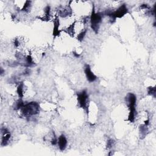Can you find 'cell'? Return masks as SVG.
Returning <instances> with one entry per match:
<instances>
[{
  "instance_id": "1",
  "label": "cell",
  "mask_w": 156,
  "mask_h": 156,
  "mask_svg": "<svg viewBox=\"0 0 156 156\" xmlns=\"http://www.w3.org/2000/svg\"><path fill=\"white\" fill-rule=\"evenodd\" d=\"M126 101L127 103L128 107L129 109V114L127 121H129L130 123H134L136 115L135 105L137 102V98L134 94L129 93L126 96Z\"/></svg>"
},
{
  "instance_id": "2",
  "label": "cell",
  "mask_w": 156,
  "mask_h": 156,
  "mask_svg": "<svg viewBox=\"0 0 156 156\" xmlns=\"http://www.w3.org/2000/svg\"><path fill=\"white\" fill-rule=\"evenodd\" d=\"M21 110L24 116L29 117L39 114L40 111V106L37 103L31 102L24 105Z\"/></svg>"
},
{
  "instance_id": "3",
  "label": "cell",
  "mask_w": 156,
  "mask_h": 156,
  "mask_svg": "<svg viewBox=\"0 0 156 156\" xmlns=\"http://www.w3.org/2000/svg\"><path fill=\"white\" fill-rule=\"evenodd\" d=\"M103 15L101 13H97L94 11V7L93 6V9L92 13L90 17L91 27L95 33H98L100 28V24L102 20Z\"/></svg>"
},
{
  "instance_id": "4",
  "label": "cell",
  "mask_w": 156,
  "mask_h": 156,
  "mask_svg": "<svg viewBox=\"0 0 156 156\" xmlns=\"http://www.w3.org/2000/svg\"><path fill=\"white\" fill-rule=\"evenodd\" d=\"M128 12V9L125 4L122 5L118 9L112 12V11H108L105 12V15L109 16L112 20H115L117 18H122Z\"/></svg>"
},
{
  "instance_id": "5",
  "label": "cell",
  "mask_w": 156,
  "mask_h": 156,
  "mask_svg": "<svg viewBox=\"0 0 156 156\" xmlns=\"http://www.w3.org/2000/svg\"><path fill=\"white\" fill-rule=\"evenodd\" d=\"M88 94L86 90H83L82 92L78 93V101L79 106L83 109H86L87 106Z\"/></svg>"
},
{
  "instance_id": "6",
  "label": "cell",
  "mask_w": 156,
  "mask_h": 156,
  "mask_svg": "<svg viewBox=\"0 0 156 156\" xmlns=\"http://www.w3.org/2000/svg\"><path fill=\"white\" fill-rule=\"evenodd\" d=\"M1 133L2 134V138H1V146H6L7 145L10 138V134L9 130L3 127L1 129Z\"/></svg>"
},
{
  "instance_id": "7",
  "label": "cell",
  "mask_w": 156,
  "mask_h": 156,
  "mask_svg": "<svg viewBox=\"0 0 156 156\" xmlns=\"http://www.w3.org/2000/svg\"><path fill=\"white\" fill-rule=\"evenodd\" d=\"M84 71H85V74L86 76L87 77V80L90 82H94L96 79H97V77L96 76L93 72L91 70L90 67L89 65L86 64L85 65V69H84Z\"/></svg>"
},
{
  "instance_id": "8",
  "label": "cell",
  "mask_w": 156,
  "mask_h": 156,
  "mask_svg": "<svg viewBox=\"0 0 156 156\" xmlns=\"http://www.w3.org/2000/svg\"><path fill=\"white\" fill-rule=\"evenodd\" d=\"M57 145L61 151H64L67 145V140L64 135H61L58 138Z\"/></svg>"
},
{
  "instance_id": "9",
  "label": "cell",
  "mask_w": 156,
  "mask_h": 156,
  "mask_svg": "<svg viewBox=\"0 0 156 156\" xmlns=\"http://www.w3.org/2000/svg\"><path fill=\"white\" fill-rule=\"evenodd\" d=\"M59 19L58 17H56L54 21V28H53V35L57 36L60 34L61 31L59 30Z\"/></svg>"
},
{
  "instance_id": "10",
  "label": "cell",
  "mask_w": 156,
  "mask_h": 156,
  "mask_svg": "<svg viewBox=\"0 0 156 156\" xmlns=\"http://www.w3.org/2000/svg\"><path fill=\"white\" fill-rule=\"evenodd\" d=\"M23 88H24V84L23 82H20L19 83L18 86L17 87V93L19 96V97L20 98V99H21L23 97V95H24V90H23Z\"/></svg>"
},
{
  "instance_id": "11",
  "label": "cell",
  "mask_w": 156,
  "mask_h": 156,
  "mask_svg": "<svg viewBox=\"0 0 156 156\" xmlns=\"http://www.w3.org/2000/svg\"><path fill=\"white\" fill-rule=\"evenodd\" d=\"M87 32V29H85V30H83V31H81V32L78 35V37H77L78 40L79 41L81 42V41L83 39V38H84V37H85L86 35Z\"/></svg>"
},
{
  "instance_id": "12",
  "label": "cell",
  "mask_w": 156,
  "mask_h": 156,
  "mask_svg": "<svg viewBox=\"0 0 156 156\" xmlns=\"http://www.w3.org/2000/svg\"><path fill=\"white\" fill-rule=\"evenodd\" d=\"M24 105H25V104H24L23 101L20 99L18 101L16 102L15 105V109H16V110L21 109Z\"/></svg>"
},
{
  "instance_id": "13",
  "label": "cell",
  "mask_w": 156,
  "mask_h": 156,
  "mask_svg": "<svg viewBox=\"0 0 156 156\" xmlns=\"http://www.w3.org/2000/svg\"><path fill=\"white\" fill-rule=\"evenodd\" d=\"M31 2L29 1H26L25 3V5H24L23 9H22V10L23 11H25V12H27L28 10H29V8H30V6H31Z\"/></svg>"
},
{
  "instance_id": "14",
  "label": "cell",
  "mask_w": 156,
  "mask_h": 156,
  "mask_svg": "<svg viewBox=\"0 0 156 156\" xmlns=\"http://www.w3.org/2000/svg\"><path fill=\"white\" fill-rule=\"evenodd\" d=\"M155 87H149L148 88V93L149 94H151L154 97H155Z\"/></svg>"
},
{
  "instance_id": "15",
  "label": "cell",
  "mask_w": 156,
  "mask_h": 156,
  "mask_svg": "<svg viewBox=\"0 0 156 156\" xmlns=\"http://www.w3.org/2000/svg\"><path fill=\"white\" fill-rule=\"evenodd\" d=\"M114 143V141L112 140H108V141H107V148H112V146H113Z\"/></svg>"
},
{
  "instance_id": "16",
  "label": "cell",
  "mask_w": 156,
  "mask_h": 156,
  "mask_svg": "<svg viewBox=\"0 0 156 156\" xmlns=\"http://www.w3.org/2000/svg\"><path fill=\"white\" fill-rule=\"evenodd\" d=\"M140 7L142 9H149V7L148 4H142Z\"/></svg>"
}]
</instances>
